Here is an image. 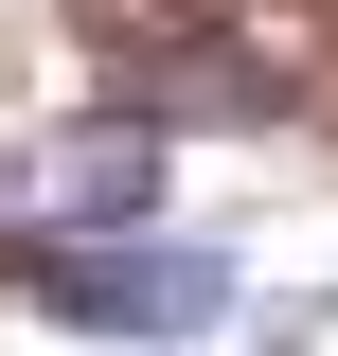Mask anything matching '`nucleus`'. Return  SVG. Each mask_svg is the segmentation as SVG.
<instances>
[{"mask_svg": "<svg viewBox=\"0 0 338 356\" xmlns=\"http://www.w3.org/2000/svg\"><path fill=\"white\" fill-rule=\"evenodd\" d=\"M0 285L54 321V339H107V356H214L250 321V267L214 232H107V250H0Z\"/></svg>", "mask_w": 338, "mask_h": 356, "instance_id": "f257e3e1", "label": "nucleus"}, {"mask_svg": "<svg viewBox=\"0 0 338 356\" xmlns=\"http://www.w3.org/2000/svg\"><path fill=\"white\" fill-rule=\"evenodd\" d=\"M161 178H178V143L143 125V107L18 125V143H0V250H107V232H161Z\"/></svg>", "mask_w": 338, "mask_h": 356, "instance_id": "f03ea898", "label": "nucleus"}]
</instances>
